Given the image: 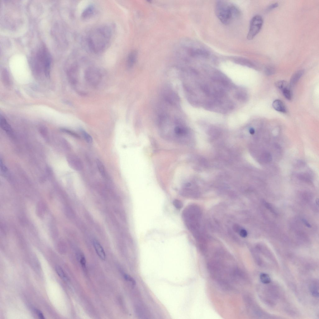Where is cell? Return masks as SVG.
<instances>
[{
  "label": "cell",
  "instance_id": "obj_19",
  "mask_svg": "<svg viewBox=\"0 0 319 319\" xmlns=\"http://www.w3.org/2000/svg\"><path fill=\"white\" fill-rule=\"evenodd\" d=\"M80 131L86 142L88 144H92L93 142L92 137L83 129H80Z\"/></svg>",
  "mask_w": 319,
  "mask_h": 319
},
{
  "label": "cell",
  "instance_id": "obj_16",
  "mask_svg": "<svg viewBox=\"0 0 319 319\" xmlns=\"http://www.w3.org/2000/svg\"><path fill=\"white\" fill-rule=\"evenodd\" d=\"M0 123L1 125L2 129L8 132H12L10 126L8 124L6 119L4 117L1 116L0 118Z\"/></svg>",
  "mask_w": 319,
  "mask_h": 319
},
{
  "label": "cell",
  "instance_id": "obj_15",
  "mask_svg": "<svg viewBox=\"0 0 319 319\" xmlns=\"http://www.w3.org/2000/svg\"><path fill=\"white\" fill-rule=\"evenodd\" d=\"M96 163L99 173L103 177L106 178L107 174L106 169L102 162L99 159H97L96 160Z\"/></svg>",
  "mask_w": 319,
  "mask_h": 319
},
{
  "label": "cell",
  "instance_id": "obj_32",
  "mask_svg": "<svg viewBox=\"0 0 319 319\" xmlns=\"http://www.w3.org/2000/svg\"><path fill=\"white\" fill-rule=\"evenodd\" d=\"M36 312L39 318L41 319H44L45 318L43 314L40 311L36 309Z\"/></svg>",
  "mask_w": 319,
  "mask_h": 319
},
{
  "label": "cell",
  "instance_id": "obj_14",
  "mask_svg": "<svg viewBox=\"0 0 319 319\" xmlns=\"http://www.w3.org/2000/svg\"><path fill=\"white\" fill-rule=\"evenodd\" d=\"M304 73L303 70H299L295 73L292 76L290 83V87H293L296 84L300 79L302 77Z\"/></svg>",
  "mask_w": 319,
  "mask_h": 319
},
{
  "label": "cell",
  "instance_id": "obj_18",
  "mask_svg": "<svg viewBox=\"0 0 319 319\" xmlns=\"http://www.w3.org/2000/svg\"><path fill=\"white\" fill-rule=\"evenodd\" d=\"M56 270L57 274L59 277L65 281H68V278L65 273L63 270L62 268L58 265L56 266Z\"/></svg>",
  "mask_w": 319,
  "mask_h": 319
},
{
  "label": "cell",
  "instance_id": "obj_12",
  "mask_svg": "<svg viewBox=\"0 0 319 319\" xmlns=\"http://www.w3.org/2000/svg\"><path fill=\"white\" fill-rule=\"evenodd\" d=\"M95 11L94 6L92 5H89L84 9L82 13V17L84 19L88 18L94 15Z\"/></svg>",
  "mask_w": 319,
  "mask_h": 319
},
{
  "label": "cell",
  "instance_id": "obj_7",
  "mask_svg": "<svg viewBox=\"0 0 319 319\" xmlns=\"http://www.w3.org/2000/svg\"><path fill=\"white\" fill-rule=\"evenodd\" d=\"M78 66L77 63H73L69 71L70 82L73 85L77 84L78 82Z\"/></svg>",
  "mask_w": 319,
  "mask_h": 319
},
{
  "label": "cell",
  "instance_id": "obj_27",
  "mask_svg": "<svg viewBox=\"0 0 319 319\" xmlns=\"http://www.w3.org/2000/svg\"><path fill=\"white\" fill-rule=\"evenodd\" d=\"M124 277L125 280L127 281L131 282L133 285H135L136 284L135 281L134 279H133L132 277H131L129 275L127 274H125L124 275Z\"/></svg>",
  "mask_w": 319,
  "mask_h": 319
},
{
  "label": "cell",
  "instance_id": "obj_33",
  "mask_svg": "<svg viewBox=\"0 0 319 319\" xmlns=\"http://www.w3.org/2000/svg\"><path fill=\"white\" fill-rule=\"evenodd\" d=\"M255 132L253 128H251L250 130V132L251 135H254Z\"/></svg>",
  "mask_w": 319,
  "mask_h": 319
},
{
  "label": "cell",
  "instance_id": "obj_31",
  "mask_svg": "<svg viewBox=\"0 0 319 319\" xmlns=\"http://www.w3.org/2000/svg\"><path fill=\"white\" fill-rule=\"evenodd\" d=\"M278 6V4L277 3L273 4L270 5L268 7V11L271 10V9H273L274 8L277 7Z\"/></svg>",
  "mask_w": 319,
  "mask_h": 319
},
{
  "label": "cell",
  "instance_id": "obj_8",
  "mask_svg": "<svg viewBox=\"0 0 319 319\" xmlns=\"http://www.w3.org/2000/svg\"><path fill=\"white\" fill-rule=\"evenodd\" d=\"M165 93V98L166 100L173 105H177L179 100V98L172 90H168Z\"/></svg>",
  "mask_w": 319,
  "mask_h": 319
},
{
  "label": "cell",
  "instance_id": "obj_24",
  "mask_svg": "<svg viewBox=\"0 0 319 319\" xmlns=\"http://www.w3.org/2000/svg\"><path fill=\"white\" fill-rule=\"evenodd\" d=\"M284 97L288 100H290L292 98V94L289 88L286 89L282 91Z\"/></svg>",
  "mask_w": 319,
  "mask_h": 319
},
{
  "label": "cell",
  "instance_id": "obj_11",
  "mask_svg": "<svg viewBox=\"0 0 319 319\" xmlns=\"http://www.w3.org/2000/svg\"><path fill=\"white\" fill-rule=\"evenodd\" d=\"M93 244L96 253L99 258L103 260H105L106 259L105 252L101 245L96 241L94 242Z\"/></svg>",
  "mask_w": 319,
  "mask_h": 319
},
{
  "label": "cell",
  "instance_id": "obj_22",
  "mask_svg": "<svg viewBox=\"0 0 319 319\" xmlns=\"http://www.w3.org/2000/svg\"><path fill=\"white\" fill-rule=\"evenodd\" d=\"M276 86L282 91L286 89L289 88L288 84L285 81H280L277 82L276 84Z\"/></svg>",
  "mask_w": 319,
  "mask_h": 319
},
{
  "label": "cell",
  "instance_id": "obj_9",
  "mask_svg": "<svg viewBox=\"0 0 319 319\" xmlns=\"http://www.w3.org/2000/svg\"><path fill=\"white\" fill-rule=\"evenodd\" d=\"M190 55L193 57L197 58H206L208 56V52L202 49H193L189 50Z\"/></svg>",
  "mask_w": 319,
  "mask_h": 319
},
{
  "label": "cell",
  "instance_id": "obj_4",
  "mask_svg": "<svg viewBox=\"0 0 319 319\" xmlns=\"http://www.w3.org/2000/svg\"><path fill=\"white\" fill-rule=\"evenodd\" d=\"M103 77V71L99 68L91 67L85 71V79L89 84L93 87H96L100 83Z\"/></svg>",
  "mask_w": 319,
  "mask_h": 319
},
{
  "label": "cell",
  "instance_id": "obj_10",
  "mask_svg": "<svg viewBox=\"0 0 319 319\" xmlns=\"http://www.w3.org/2000/svg\"><path fill=\"white\" fill-rule=\"evenodd\" d=\"M137 51H131L128 54L127 59V65L128 68H132L136 63L137 58Z\"/></svg>",
  "mask_w": 319,
  "mask_h": 319
},
{
  "label": "cell",
  "instance_id": "obj_1",
  "mask_svg": "<svg viewBox=\"0 0 319 319\" xmlns=\"http://www.w3.org/2000/svg\"><path fill=\"white\" fill-rule=\"evenodd\" d=\"M112 37V30L110 27L104 25L96 28L88 36L89 49L96 54L102 53L107 48Z\"/></svg>",
  "mask_w": 319,
  "mask_h": 319
},
{
  "label": "cell",
  "instance_id": "obj_17",
  "mask_svg": "<svg viewBox=\"0 0 319 319\" xmlns=\"http://www.w3.org/2000/svg\"><path fill=\"white\" fill-rule=\"evenodd\" d=\"M310 290L312 296L316 298H318V285L317 283L314 282L312 284L310 287Z\"/></svg>",
  "mask_w": 319,
  "mask_h": 319
},
{
  "label": "cell",
  "instance_id": "obj_21",
  "mask_svg": "<svg viewBox=\"0 0 319 319\" xmlns=\"http://www.w3.org/2000/svg\"><path fill=\"white\" fill-rule=\"evenodd\" d=\"M261 160L265 163L270 162L272 160L271 154L268 152H264L261 157Z\"/></svg>",
  "mask_w": 319,
  "mask_h": 319
},
{
  "label": "cell",
  "instance_id": "obj_20",
  "mask_svg": "<svg viewBox=\"0 0 319 319\" xmlns=\"http://www.w3.org/2000/svg\"><path fill=\"white\" fill-rule=\"evenodd\" d=\"M260 279L261 282L264 284L270 283L271 280L269 275L266 273H261L260 275Z\"/></svg>",
  "mask_w": 319,
  "mask_h": 319
},
{
  "label": "cell",
  "instance_id": "obj_13",
  "mask_svg": "<svg viewBox=\"0 0 319 319\" xmlns=\"http://www.w3.org/2000/svg\"><path fill=\"white\" fill-rule=\"evenodd\" d=\"M273 106L276 111L282 113L286 112V109L282 101L280 100H276L273 103Z\"/></svg>",
  "mask_w": 319,
  "mask_h": 319
},
{
  "label": "cell",
  "instance_id": "obj_30",
  "mask_svg": "<svg viewBox=\"0 0 319 319\" xmlns=\"http://www.w3.org/2000/svg\"><path fill=\"white\" fill-rule=\"evenodd\" d=\"M240 235L243 237H245L247 235V233L245 230H241L240 231Z\"/></svg>",
  "mask_w": 319,
  "mask_h": 319
},
{
  "label": "cell",
  "instance_id": "obj_28",
  "mask_svg": "<svg viewBox=\"0 0 319 319\" xmlns=\"http://www.w3.org/2000/svg\"><path fill=\"white\" fill-rule=\"evenodd\" d=\"M63 131L66 133H68V134L73 136L74 137L77 138V139H79L80 138V136L78 134L72 131H71L67 130H64Z\"/></svg>",
  "mask_w": 319,
  "mask_h": 319
},
{
  "label": "cell",
  "instance_id": "obj_23",
  "mask_svg": "<svg viewBox=\"0 0 319 319\" xmlns=\"http://www.w3.org/2000/svg\"><path fill=\"white\" fill-rule=\"evenodd\" d=\"M298 177L300 180L304 181L309 182L311 180L310 176L306 174H299L298 176Z\"/></svg>",
  "mask_w": 319,
  "mask_h": 319
},
{
  "label": "cell",
  "instance_id": "obj_5",
  "mask_svg": "<svg viewBox=\"0 0 319 319\" xmlns=\"http://www.w3.org/2000/svg\"><path fill=\"white\" fill-rule=\"evenodd\" d=\"M262 17L256 15L251 19L250 22L249 31L247 34V39L251 40L254 39L260 31L263 24Z\"/></svg>",
  "mask_w": 319,
  "mask_h": 319
},
{
  "label": "cell",
  "instance_id": "obj_6",
  "mask_svg": "<svg viewBox=\"0 0 319 319\" xmlns=\"http://www.w3.org/2000/svg\"><path fill=\"white\" fill-rule=\"evenodd\" d=\"M69 163L73 169L80 171L83 169L84 166L82 162L77 156L71 155L69 159Z\"/></svg>",
  "mask_w": 319,
  "mask_h": 319
},
{
  "label": "cell",
  "instance_id": "obj_2",
  "mask_svg": "<svg viewBox=\"0 0 319 319\" xmlns=\"http://www.w3.org/2000/svg\"><path fill=\"white\" fill-rule=\"evenodd\" d=\"M216 15L223 24H228L240 15L239 9L234 5L224 1H218L215 7Z\"/></svg>",
  "mask_w": 319,
  "mask_h": 319
},
{
  "label": "cell",
  "instance_id": "obj_25",
  "mask_svg": "<svg viewBox=\"0 0 319 319\" xmlns=\"http://www.w3.org/2000/svg\"><path fill=\"white\" fill-rule=\"evenodd\" d=\"M265 73L267 75H272L275 73V70L272 66H268L265 68Z\"/></svg>",
  "mask_w": 319,
  "mask_h": 319
},
{
  "label": "cell",
  "instance_id": "obj_29",
  "mask_svg": "<svg viewBox=\"0 0 319 319\" xmlns=\"http://www.w3.org/2000/svg\"><path fill=\"white\" fill-rule=\"evenodd\" d=\"M80 263L82 265V267L84 269L86 268V261L84 256H81L80 258Z\"/></svg>",
  "mask_w": 319,
  "mask_h": 319
},
{
  "label": "cell",
  "instance_id": "obj_26",
  "mask_svg": "<svg viewBox=\"0 0 319 319\" xmlns=\"http://www.w3.org/2000/svg\"><path fill=\"white\" fill-rule=\"evenodd\" d=\"M174 206L177 209H180L183 206V204L178 199H175L173 201Z\"/></svg>",
  "mask_w": 319,
  "mask_h": 319
},
{
  "label": "cell",
  "instance_id": "obj_3",
  "mask_svg": "<svg viewBox=\"0 0 319 319\" xmlns=\"http://www.w3.org/2000/svg\"><path fill=\"white\" fill-rule=\"evenodd\" d=\"M37 63L43 66L46 77H49L51 64V58L49 52L44 46L38 50L35 57Z\"/></svg>",
  "mask_w": 319,
  "mask_h": 319
}]
</instances>
